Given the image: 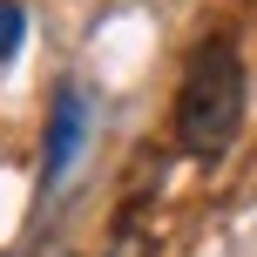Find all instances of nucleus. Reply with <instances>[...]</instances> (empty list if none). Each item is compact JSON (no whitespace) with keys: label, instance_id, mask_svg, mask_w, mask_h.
Here are the masks:
<instances>
[{"label":"nucleus","instance_id":"2","mask_svg":"<svg viewBox=\"0 0 257 257\" xmlns=\"http://www.w3.org/2000/svg\"><path fill=\"white\" fill-rule=\"evenodd\" d=\"M81 128H88V95L75 81H61L54 88V122H48V156H41V190H54L68 176V163L81 149Z\"/></svg>","mask_w":257,"mask_h":257},{"label":"nucleus","instance_id":"4","mask_svg":"<svg viewBox=\"0 0 257 257\" xmlns=\"http://www.w3.org/2000/svg\"><path fill=\"white\" fill-rule=\"evenodd\" d=\"M21 27H27V14H21V0H0V68L14 61V48H21Z\"/></svg>","mask_w":257,"mask_h":257},{"label":"nucleus","instance_id":"3","mask_svg":"<svg viewBox=\"0 0 257 257\" xmlns=\"http://www.w3.org/2000/svg\"><path fill=\"white\" fill-rule=\"evenodd\" d=\"M102 257H156V230H149V217H142L136 203L115 217V230H108V250Z\"/></svg>","mask_w":257,"mask_h":257},{"label":"nucleus","instance_id":"1","mask_svg":"<svg viewBox=\"0 0 257 257\" xmlns=\"http://www.w3.org/2000/svg\"><path fill=\"white\" fill-rule=\"evenodd\" d=\"M244 128V61H237V41H203L183 68L176 88V142L196 163H217L223 149Z\"/></svg>","mask_w":257,"mask_h":257}]
</instances>
